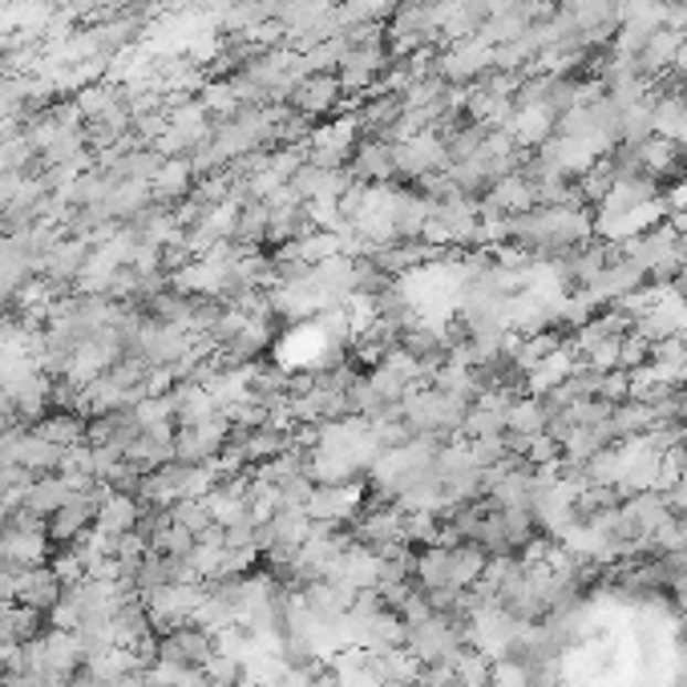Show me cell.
<instances>
[{"instance_id":"cell-18","label":"cell","mask_w":687,"mask_h":687,"mask_svg":"<svg viewBox=\"0 0 687 687\" xmlns=\"http://www.w3.org/2000/svg\"><path fill=\"white\" fill-rule=\"evenodd\" d=\"M494 687H530L526 684V667L514 659H498L494 664Z\"/></svg>"},{"instance_id":"cell-2","label":"cell","mask_w":687,"mask_h":687,"mask_svg":"<svg viewBox=\"0 0 687 687\" xmlns=\"http://www.w3.org/2000/svg\"><path fill=\"white\" fill-rule=\"evenodd\" d=\"M392 162H397V178H433L441 167H450V155L437 130H421L392 142Z\"/></svg>"},{"instance_id":"cell-15","label":"cell","mask_w":687,"mask_h":687,"mask_svg":"<svg viewBox=\"0 0 687 687\" xmlns=\"http://www.w3.org/2000/svg\"><path fill=\"white\" fill-rule=\"evenodd\" d=\"M506 433H518V437H538V433H546V404H542V397L521 392L518 401L510 404V416H506Z\"/></svg>"},{"instance_id":"cell-1","label":"cell","mask_w":687,"mask_h":687,"mask_svg":"<svg viewBox=\"0 0 687 687\" xmlns=\"http://www.w3.org/2000/svg\"><path fill=\"white\" fill-rule=\"evenodd\" d=\"M404 647L413 652L421 667H453V659L469 647V635H465V623L433 611L429 619L404 631Z\"/></svg>"},{"instance_id":"cell-5","label":"cell","mask_w":687,"mask_h":687,"mask_svg":"<svg viewBox=\"0 0 687 687\" xmlns=\"http://www.w3.org/2000/svg\"><path fill=\"white\" fill-rule=\"evenodd\" d=\"M340 102H344V85L336 73H308V77L292 89V97H287V106L296 109V114H304V118H324V114H332Z\"/></svg>"},{"instance_id":"cell-9","label":"cell","mask_w":687,"mask_h":687,"mask_svg":"<svg viewBox=\"0 0 687 687\" xmlns=\"http://www.w3.org/2000/svg\"><path fill=\"white\" fill-rule=\"evenodd\" d=\"M194 178L199 175H194V167H190V158H167L162 170L155 175V182H150V202H162V207L187 202Z\"/></svg>"},{"instance_id":"cell-7","label":"cell","mask_w":687,"mask_h":687,"mask_svg":"<svg viewBox=\"0 0 687 687\" xmlns=\"http://www.w3.org/2000/svg\"><path fill=\"white\" fill-rule=\"evenodd\" d=\"M61 591H65V582L57 579V570L49 567H29L17 574V594H12V603H24V606H36V611H53L61 603Z\"/></svg>"},{"instance_id":"cell-13","label":"cell","mask_w":687,"mask_h":687,"mask_svg":"<svg viewBox=\"0 0 687 687\" xmlns=\"http://www.w3.org/2000/svg\"><path fill=\"white\" fill-rule=\"evenodd\" d=\"M138 510H142L138 498H130V494H109V498L102 501L97 518H94V530L121 538V533H130L134 526H138Z\"/></svg>"},{"instance_id":"cell-4","label":"cell","mask_w":687,"mask_h":687,"mask_svg":"<svg viewBox=\"0 0 687 687\" xmlns=\"http://www.w3.org/2000/svg\"><path fill=\"white\" fill-rule=\"evenodd\" d=\"M348 178L360 187H389L397 178V162H392V142H377V138H360L348 158Z\"/></svg>"},{"instance_id":"cell-19","label":"cell","mask_w":687,"mask_h":687,"mask_svg":"<svg viewBox=\"0 0 687 687\" xmlns=\"http://www.w3.org/2000/svg\"><path fill=\"white\" fill-rule=\"evenodd\" d=\"M239 687H251V684H239Z\"/></svg>"},{"instance_id":"cell-12","label":"cell","mask_w":687,"mask_h":687,"mask_svg":"<svg viewBox=\"0 0 687 687\" xmlns=\"http://www.w3.org/2000/svg\"><path fill=\"white\" fill-rule=\"evenodd\" d=\"M85 416L82 413H70V409H53L45 413L41 421L33 425V433H41L45 441L61 445V450H70V445H85Z\"/></svg>"},{"instance_id":"cell-17","label":"cell","mask_w":687,"mask_h":687,"mask_svg":"<svg viewBox=\"0 0 687 687\" xmlns=\"http://www.w3.org/2000/svg\"><path fill=\"white\" fill-rule=\"evenodd\" d=\"M194 542H199V538H194L190 530H182V526L175 521V526H167V530L150 542V550H158V554H167V558H190L194 554Z\"/></svg>"},{"instance_id":"cell-16","label":"cell","mask_w":687,"mask_h":687,"mask_svg":"<svg viewBox=\"0 0 687 687\" xmlns=\"http://www.w3.org/2000/svg\"><path fill=\"white\" fill-rule=\"evenodd\" d=\"M170 514H175V521L182 526V530H190L194 538H199L202 530H211L214 526V514L207 510V501L202 498H182L170 506Z\"/></svg>"},{"instance_id":"cell-10","label":"cell","mask_w":687,"mask_h":687,"mask_svg":"<svg viewBox=\"0 0 687 687\" xmlns=\"http://www.w3.org/2000/svg\"><path fill=\"white\" fill-rule=\"evenodd\" d=\"M70 482L61 474H41V477H33V486L24 489L21 494V501L17 506H24L29 514H36V518H49V514L57 510V506H65L70 501Z\"/></svg>"},{"instance_id":"cell-8","label":"cell","mask_w":687,"mask_h":687,"mask_svg":"<svg viewBox=\"0 0 687 687\" xmlns=\"http://www.w3.org/2000/svg\"><path fill=\"white\" fill-rule=\"evenodd\" d=\"M356 506H360V489L356 486H316L304 510H308L311 521L344 526L348 518H356Z\"/></svg>"},{"instance_id":"cell-6","label":"cell","mask_w":687,"mask_h":687,"mask_svg":"<svg viewBox=\"0 0 687 687\" xmlns=\"http://www.w3.org/2000/svg\"><path fill=\"white\" fill-rule=\"evenodd\" d=\"M138 433H142V416H138L134 404H126V409L94 416L89 429H85V445H114V450L126 453V445H130Z\"/></svg>"},{"instance_id":"cell-3","label":"cell","mask_w":687,"mask_h":687,"mask_svg":"<svg viewBox=\"0 0 687 687\" xmlns=\"http://www.w3.org/2000/svg\"><path fill=\"white\" fill-rule=\"evenodd\" d=\"M211 655H214V635L211 631L194 627V623L167 631V635H158V659H167V664L207 667L211 664Z\"/></svg>"},{"instance_id":"cell-14","label":"cell","mask_w":687,"mask_h":687,"mask_svg":"<svg viewBox=\"0 0 687 687\" xmlns=\"http://www.w3.org/2000/svg\"><path fill=\"white\" fill-rule=\"evenodd\" d=\"M61 445H53V441H45L41 433H24V441H21V465L29 469V474H61Z\"/></svg>"},{"instance_id":"cell-11","label":"cell","mask_w":687,"mask_h":687,"mask_svg":"<svg viewBox=\"0 0 687 687\" xmlns=\"http://www.w3.org/2000/svg\"><path fill=\"white\" fill-rule=\"evenodd\" d=\"M45 611L24 603H4L0 606V643H29L36 635H45Z\"/></svg>"}]
</instances>
